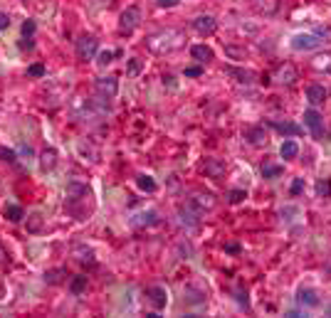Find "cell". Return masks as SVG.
Returning a JSON list of instances; mask_svg holds the SVG:
<instances>
[{"label":"cell","mask_w":331,"mask_h":318,"mask_svg":"<svg viewBox=\"0 0 331 318\" xmlns=\"http://www.w3.org/2000/svg\"><path fill=\"white\" fill-rule=\"evenodd\" d=\"M163 84H168L171 89H176V79H173L171 74H166V77H163Z\"/></svg>","instance_id":"7dc6e473"},{"label":"cell","mask_w":331,"mask_h":318,"mask_svg":"<svg viewBox=\"0 0 331 318\" xmlns=\"http://www.w3.org/2000/svg\"><path fill=\"white\" fill-rule=\"evenodd\" d=\"M238 303L245 306V308L250 306V298H247V291H245V289H238Z\"/></svg>","instance_id":"ab89813d"},{"label":"cell","mask_w":331,"mask_h":318,"mask_svg":"<svg viewBox=\"0 0 331 318\" xmlns=\"http://www.w3.org/2000/svg\"><path fill=\"white\" fill-rule=\"evenodd\" d=\"M139 25H141V10H139L136 5L126 8V10L119 15V32L121 35H131Z\"/></svg>","instance_id":"3957f363"},{"label":"cell","mask_w":331,"mask_h":318,"mask_svg":"<svg viewBox=\"0 0 331 318\" xmlns=\"http://www.w3.org/2000/svg\"><path fill=\"white\" fill-rule=\"evenodd\" d=\"M8 252H5V247H3V244H0V266H3V264H8Z\"/></svg>","instance_id":"bcb514c9"},{"label":"cell","mask_w":331,"mask_h":318,"mask_svg":"<svg viewBox=\"0 0 331 318\" xmlns=\"http://www.w3.org/2000/svg\"><path fill=\"white\" fill-rule=\"evenodd\" d=\"M35 30H37L35 20H25V23H23V28H20V32H23V37H32V35H35Z\"/></svg>","instance_id":"d590c367"},{"label":"cell","mask_w":331,"mask_h":318,"mask_svg":"<svg viewBox=\"0 0 331 318\" xmlns=\"http://www.w3.org/2000/svg\"><path fill=\"white\" fill-rule=\"evenodd\" d=\"M8 28H10V18H8V13H0V32Z\"/></svg>","instance_id":"7bdbcfd3"},{"label":"cell","mask_w":331,"mask_h":318,"mask_svg":"<svg viewBox=\"0 0 331 318\" xmlns=\"http://www.w3.org/2000/svg\"><path fill=\"white\" fill-rule=\"evenodd\" d=\"M99 52V40L94 35H84L77 40V59L79 62H89V59L96 57Z\"/></svg>","instance_id":"277c9868"},{"label":"cell","mask_w":331,"mask_h":318,"mask_svg":"<svg viewBox=\"0 0 331 318\" xmlns=\"http://www.w3.org/2000/svg\"><path fill=\"white\" fill-rule=\"evenodd\" d=\"M20 153H23V155H32V148L23 143V145H20Z\"/></svg>","instance_id":"681fc988"},{"label":"cell","mask_w":331,"mask_h":318,"mask_svg":"<svg viewBox=\"0 0 331 318\" xmlns=\"http://www.w3.org/2000/svg\"><path fill=\"white\" fill-rule=\"evenodd\" d=\"M94 91L104 99H114L117 91H119V79L117 77H101V79L94 82Z\"/></svg>","instance_id":"9c48e42d"},{"label":"cell","mask_w":331,"mask_h":318,"mask_svg":"<svg viewBox=\"0 0 331 318\" xmlns=\"http://www.w3.org/2000/svg\"><path fill=\"white\" fill-rule=\"evenodd\" d=\"M193 30H195L200 37H210L212 32L217 30V20H215L212 15H198V18L193 20Z\"/></svg>","instance_id":"8fae6325"},{"label":"cell","mask_w":331,"mask_h":318,"mask_svg":"<svg viewBox=\"0 0 331 318\" xmlns=\"http://www.w3.org/2000/svg\"><path fill=\"white\" fill-rule=\"evenodd\" d=\"M178 3H181V0H158V5H161V8H176Z\"/></svg>","instance_id":"f6af8a7d"},{"label":"cell","mask_w":331,"mask_h":318,"mask_svg":"<svg viewBox=\"0 0 331 318\" xmlns=\"http://www.w3.org/2000/svg\"><path fill=\"white\" fill-rule=\"evenodd\" d=\"M3 215H5V220H10V222H20V220L25 217V210H23L20 205H5Z\"/></svg>","instance_id":"484cf974"},{"label":"cell","mask_w":331,"mask_h":318,"mask_svg":"<svg viewBox=\"0 0 331 318\" xmlns=\"http://www.w3.org/2000/svg\"><path fill=\"white\" fill-rule=\"evenodd\" d=\"M225 55L233 57V59H245L247 52H245V47H233V45H230V47H225Z\"/></svg>","instance_id":"836d02e7"},{"label":"cell","mask_w":331,"mask_h":318,"mask_svg":"<svg viewBox=\"0 0 331 318\" xmlns=\"http://www.w3.org/2000/svg\"><path fill=\"white\" fill-rule=\"evenodd\" d=\"M225 252H233V254H238V252H240V244H228V247H225Z\"/></svg>","instance_id":"c3c4849f"},{"label":"cell","mask_w":331,"mask_h":318,"mask_svg":"<svg viewBox=\"0 0 331 318\" xmlns=\"http://www.w3.org/2000/svg\"><path fill=\"white\" fill-rule=\"evenodd\" d=\"M304 126L311 131V136H314L316 141H321V136H324V118H321L319 111L306 109V111H304Z\"/></svg>","instance_id":"8992f818"},{"label":"cell","mask_w":331,"mask_h":318,"mask_svg":"<svg viewBox=\"0 0 331 318\" xmlns=\"http://www.w3.org/2000/svg\"><path fill=\"white\" fill-rule=\"evenodd\" d=\"M245 198H247V193H245V190H240V188H238V190H230V193H228V200H230V205L245 203Z\"/></svg>","instance_id":"d6a6232c"},{"label":"cell","mask_w":331,"mask_h":318,"mask_svg":"<svg viewBox=\"0 0 331 318\" xmlns=\"http://www.w3.org/2000/svg\"><path fill=\"white\" fill-rule=\"evenodd\" d=\"M316 195H319V198H331V180L329 178H321V180L316 183Z\"/></svg>","instance_id":"1f68e13d"},{"label":"cell","mask_w":331,"mask_h":318,"mask_svg":"<svg viewBox=\"0 0 331 318\" xmlns=\"http://www.w3.org/2000/svg\"><path fill=\"white\" fill-rule=\"evenodd\" d=\"M45 72H47L45 64H30V67H28V74H30V77H45Z\"/></svg>","instance_id":"8d00e7d4"},{"label":"cell","mask_w":331,"mask_h":318,"mask_svg":"<svg viewBox=\"0 0 331 318\" xmlns=\"http://www.w3.org/2000/svg\"><path fill=\"white\" fill-rule=\"evenodd\" d=\"M279 155H282L284 161H294V158L299 155V145H297V141H284V143L279 145Z\"/></svg>","instance_id":"cb8c5ba5"},{"label":"cell","mask_w":331,"mask_h":318,"mask_svg":"<svg viewBox=\"0 0 331 318\" xmlns=\"http://www.w3.org/2000/svg\"><path fill=\"white\" fill-rule=\"evenodd\" d=\"M32 47H35L32 37H23V40H20V50H32Z\"/></svg>","instance_id":"ee69618b"},{"label":"cell","mask_w":331,"mask_h":318,"mask_svg":"<svg viewBox=\"0 0 331 318\" xmlns=\"http://www.w3.org/2000/svg\"><path fill=\"white\" fill-rule=\"evenodd\" d=\"M306 99H309L311 106H319V104H324V99H326V89L321 87V84H311V87L306 89Z\"/></svg>","instance_id":"44dd1931"},{"label":"cell","mask_w":331,"mask_h":318,"mask_svg":"<svg viewBox=\"0 0 331 318\" xmlns=\"http://www.w3.org/2000/svg\"><path fill=\"white\" fill-rule=\"evenodd\" d=\"M126 69H129V74H139L141 72V59H129Z\"/></svg>","instance_id":"f35d334b"},{"label":"cell","mask_w":331,"mask_h":318,"mask_svg":"<svg viewBox=\"0 0 331 318\" xmlns=\"http://www.w3.org/2000/svg\"><path fill=\"white\" fill-rule=\"evenodd\" d=\"M270 126L274 128V131H279L282 136H299L301 133V126L292 123V121H272Z\"/></svg>","instance_id":"ac0fdd59"},{"label":"cell","mask_w":331,"mask_h":318,"mask_svg":"<svg viewBox=\"0 0 331 318\" xmlns=\"http://www.w3.org/2000/svg\"><path fill=\"white\" fill-rule=\"evenodd\" d=\"M87 289V276H74L72 281H69V291L74 293V296H82Z\"/></svg>","instance_id":"83f0119b"},{"label":"cell","mask_w":331,"mask_h":318,"mask_svg":"<svg viewBox=\"0 0 331 318\" xmlns=\"http://www.w3.org/2000/svg\"><path fill=\"white\" fill-rule=\"evenodd\" d=\"M270 79H274L277 84H294V82L299 79V74H297V67H294V64L284 62V64H279V67L274 69V74H272Z\"/></svg>","instance_id":"52a82bcc"},{"label":"cell","mask_w":331,"mask_h":318,"mask_svg":"<svg viewBox=\"0 0 331 318\" xmlns=\"http://www.w3.org/2000/svg\"><path fill=\"white\" fill-rule=\"evenodd\" d=\"M72 254H74V259L79 261V264H87V266H94V252H91L89 247H84V244H77L74 249H72Z\"/></svg>","instance_id":"d6986e66"},{"label":"cell","mask_w":331,"mask_h":318,"mask_svg":"<svg viewBox=\"0 0 331 318\" xmlns=\"http://www.w3.org/2000/svg\"><path fill=\"white\" fill-rule=\"evenodd\" d=\"M42 225H45V217L40 212H32L30 217H28V232H32V234L42 230Z\"/></svg>","instance_id":"f1b7e54d"},{"label":"cell","mask_w":331,"mask_h":318,"mask_svg":"<svg viewBox=\"0 0 331 318\" xmlns=\"http://www.w3.org/2000/svg\"><path fill=\"white\" fill-rule=\"evenodd\" d=\"M185 45V35L183 30L176 28H168V30H161V32H153L146 37V47L156 55H166V52H176Z\"/></svg>","instance_id":"7a4b0ae2"},{"label":"cell","mask_w":331,"mask_h":318,"mask_svg":"<svg viewBox=\"0 0 331 318\" xmlns=\"http://www.w3.org/2000/svg\"><path fill=\"white\" fill-rule=\"evenodd\" d=\"M190 203L203 212V210H212V207H215V198H212L210 193H195V195L190 198Z\"/></svg>","instance_id":"7402d4cb"},{"label":"cell","mask_w":331,"mask_h":318,"mask_svg":"<svg viewBox=\"0 0 331 318\" xmlns=\"http://www.w3.org/2000/svg\"><path fill=\"white\" fill-rule=\"evenodd\" d=\"M245 138H247V143L252 145H267V131H265V126H255V128H247L245 131Z\"/></svg>","instance_id":"9a60e30c"},{"label":"cell","mask_w":331,"mask_h":318,"mask_svg":"<svg viewBox=\"0 0 331 318\" xmlns=\"http://www.w3.org/2000/svg\"><path fill=\"white\" fill-rule=\"evenodd\" d=\"M112 59H114V52H109V50H104V52H96V64H99V67H106Z\"/></svg>","instance_id":"e575fe53"},{"label":"cell","mask_w":331,"mask_h":318,"mask_svg":"<svg viewBox=\"0 0 331 318\" xmlns=\"http://www.w3.org/2000/svg\"><path fill=\"white\" fill-rule=\"evenodd\" d=\"M67 276H69V274H67V269H64V266H57V269L45 271V281H47L50 286H57V284H62Z\"/></svg>","instance_id":"603a6c76"},{"label":"cell","mask_w":331,"mask_h":318,"mask_svg":"<svg viewBox=\"0 0 331 318\" xmlns=\"http://www.w3.org/2000/svg\"><path fill=\"white\" fill-rule=\"evenodd\" d=\"M297 301H299L301 306H306V308H316V306L321 303L319 293L314 289H299L297 291Z\"/></svg>","instance_id":"2e32d148"},{"label":"cell","mask_w":331,"mask_h":318,"mask_svg":"<svg viewBox=\"0 0 331 318\" xmlns=\"http://www.w3.org/2000/svg\"><path fill=\"white\" fill-rule=\"evenodd\" d=\"M250 8L262 18H272L279 10V0H250Z\"/></svg>","instance_id":"7c38bea8"},{"label":"cell","mask_w":331,"mask_h":318,"mask_svg":"<svg viewBox=\"0 0 331 318\" xmlns=\"http://www.w3.org/2000/svg\"><path fill=\"white\" fill-rule=\"evenodd\" d=\"M203 173L208 175V178H212V180H220V178L225 175V163H223L220 158H205Z\"/></svg>","instance_id":"4fadbf2b"},{"label":"cell","mask_w":331,"mask_h":318,"mask_svg":"<svg viewBox=\"0 0 331 318\" xmlns=\"http://www.w3.org/2000/svg\"><path fill=\"white\" fill-rule=\"evenodd\" d=\"M190 57L198 59V62H210L212 50L208 47V45H193V47H190Z\"/></svg>","instance_id":"d4e9b609"},{"label":"cell","mask_w":331,"mask_h":318,"mask_svg":"<svg viewBox=\"0 0 331 318\" xmlns=\"http://www.w3.org/2000/svg\"><path fill=\"white\" fill-rule=\"evenodd\" d=\"M279 175H282V166H274V163H262V178L272 180V178H279Z\"/></svg>","instance_id":"4dcf8cb0"},{"label":"cell","mask_w":331,"mask_h":318,"mask_svg":"<svg viewBox=\"0 0 331 318\" xmlns=\"http://www.w3.org/2000/svg\"><path fill=\"white\" fill-rule=\"evenodd\" d=\"M158 222V215L149 210V212H139L136 217H131V227H136V230H141V227H151V225H156Z\"/></svg>","instance_id":"e0dca14e"},{"label":"cell","mask_w":331,"mask_h":318,"mask_svg":"<svg viewBox=\"0 0 331 318\" xmlns=\"http://www.w3.org/2000/svg\"><path fill=\"white\" fill-rule=\"evenodd\" d=\"M64 207H67V212H69L74 220H87L91 215V210H94L91 188L87 183H79V180L67 183V190H64Z\"/></svg>","instance_id":"6da1fadb"},{"label":"cell","mask_w":331,"mask_h":318,"mask_svg":"<svg viewBox=\"0 0 331 318\" xmlns=\"http://www.w3.org/2000/svg\"><path fill=\"white\" fill-rule=\"evenodd\" d=\"M200 215H203V212H200L193 203L178 207V222H181L183 227H188V230H193V227L200 225Z\"/></svg>","instance_id":"5b68a950"},{"label":"cell","mask_w":331,"mask_h":318,"mask_svg":"<svg viewBox=\"0 0 331 318\" xmlns=\"http://www.w3.org/2000/svg\"><path fill=\"white\" fill-rule=\"evenodd\" d=\"M55 166H57V150L55 148H45L40 153V171L50 173V171H55Z\"/></svg>","instance_id":"5bb4252c"},{"label":"cell","mask_w":331,"mask_h":318,"mask_svg":"<svg viewBox=\"0 0 331 318\" xmlns=\"http://www.w3.org/2000/svg\"><path fill=\"white\" fill-rule=\"evenodd\" d=\"M136 183H139V188H141L144 193H156V180H153L151 175H139Z\"/></svg>","instance_id":"f546056e"},{"label":"cell","mask_w":331,"mask_h":318,"mask_svg":"<svg viewBox=\"0 0 331 318\" xmlns=\"http://www.w3.org/2000/svg\"><path fill=\"white\" fill-rule=\"evenodd\" d=\"M225 74L235 77V82H240V84H250V82H255V72H252V69H238V67H228V69H225Z\"/></svg>","instance_id":"ffe728a7"},{"label":"cell","mask_w":331,"mask_h":318,"mask_svg":"<svg viewBox=\"0 0 331 318\" xmlns=\"http://www.w3.org/2000/svg\"><path fill=\"white\" fill-rule=\"evenodd\" d=\"M311 64H314V69H319V72H331V52L316 55Z\"/></svg>","instance_id":"4316f807"},{"label":"cell","mask_w":331,"mask_h":318,"mask_svg":"<svg viewBox=\"0 0 331 318\" xmlns=\"http://www.w3.org/2000/svg\"><path fill=\"white\" fill-rule=\"evenodd\" d=\"M301 190H304V178H297V180L292 183V195H299Z\"/></svg>","instance_id":"60d3db41"},{"label":"cell","mask_w":331,"mask_h":318,"mask_svg":"<svg viewBox=\"0 0 331 318\" xmlns=\"http://www.w3.org/2000/svg\"><path fill=\"white\" fill-rule=\"evenodd\" d=\"M146 301H149L156 311H161L168 303V291L163 289V286H146Z\"/></svg>","instance_id":"30bf717a"},{"label":"cell","mask_w":331,"mask_h":318,"mask_svg":"<svg viewBox=\"0 0 331 318\" xmlns=\"http://www.w3.org/2000/svg\"><path fill=\"white\" fill-rule=\"evenodd\" d=\"M18 153L15 150H8V148H0V161H8V163H15Z\"/></svg>","instance_id":"74e56055"},{"label":"cell","mask_w":331,"mask_h":318,"mask_svg":"<svg viewBox=\"0 0 331 318\" xmlns=\"http://www.w3.org/2000/svg\"><path fill=\"white\" fill-rule=\"evenodd\" d=\"M319 45H321V40H319L316 35H311V32H299V35L292 37V50H297V52L316 50Z\"/></svg>","instance_id":"ba28073f"},{"label":"cell","mask_w":331,"mask_h":318,"mask_svg":"<svg viewBox=\"0 0 331 318\" xmlns=\"http://www.w3.org/2000/svg\"><path fill=\"white\" fill-rule=\"evenodd\" d=\"M185 77H200L203 74V69L200 67H185V72H183Z\"/></svg>","instance_id":"b9f144b4"}]
</instances>
